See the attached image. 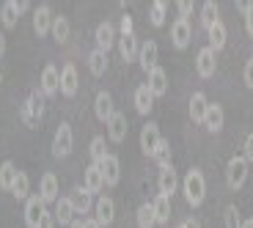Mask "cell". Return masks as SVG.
I'll use <instances>...</instances> for the list:
<instances>
[{
    "label": "cell",
    "instance_id": "cell-4",
    "mask_svg": "<svg viewBox=\"0 0 253 228\" xmlns=\"http://www.w3.org/2000/svg\"><path fill=\"white\" fill-rule=\"evenodd\" d=\"M72 146H75L72 127L66 124V121H61L58 129H55V138H52V154H55V157H66V154L72 152Z\"/></svg>",
    "mask_w": 253,
    "mask_h": 228
},
{
    "label": "cell",
    "instance_id": "cell-25",
    "mask_svg": "<svg viewBox=\"0 0 253 228\" xmlns=\"http://www.w3.org/2000/svg\"><path fill=\"white\" fill-rule=\"evenodd\" d=\"M207 33H209V50H215V52H220L223 47H226V25H223L220 19H217L215 25H209L207 28Z\"/></svg>",
    "mask_w": 253,
    "mask_h": 228
},
{
    "label": "cell",
    "instance_id": "cell-24",
    "mask_svg": "<svg viewBox=\"0 0 253 228\" xmlns=\"http://www.w3.org/2000/svg\"><path fill=\"white\" fill-rule=\"evenodd\" d=\"M207 108H209V99L201 94V91H196V94L190 96V118L196 121V124H204Z\"/></svg>",
    "mask_w": 253,
    "mask_h": 228
},
{
    "label": "cell",
    "instance_id": "cell-27",
    "mask_svg": "<svg viewBox=\"0 0 253 228\" xmlns=\"http://www.w3.org/2000/svg\"><path fill=\"white\" fill-rule=\"evenodd\" d=\"M55 223H61V226H72V220H75V209H72V203H69V198H58L55 201Z\"/></svg>",
    "mask_w": 253,
    "mask_h": 228
},
{
    "label": "cell",
    "instance_id": "cell-14",
    "mask_svg": "<svg viewBox=\"0 0 253 228\" xmlns=\"http://www.w3.org/2000/svg\"><path fill=\"white\" fill-rule=\"evenodd\" d=\"M223 124H226V115H223V105H217V102H209L207 115H204V127H207L209 132H220Z\"/></svg>",
    "mask_w": 253,
    "mask_h": 228
},
{
    "label": "cell",
    "instance_id": "cell-35",
    "mask_svg": "<svg viewBox=\"0 0 253 228\" xmlns=\"http://www.w3.org/2000/svg\"><path fill=\"white\" fill-rule=\"evenodd\" d=\"M0 19H3V28H14L19 22V11H17V3H14V0L3 3V8H0Z\"/></svg>",
    "mask_w": 253,
    "mask_h": 228
},
{
    "label": "cell",
    "instance_id": "cell-39",
    "mask_svg": "<svg viewBox=\"0 0 253 228\" xmlns=\"http://www.w3.org/2000/svg\"><path fill=\"white\" fill-rule=\"evenodd\" d=\"M88 154H91V159H94V165H99L102 159L108 157V146H105V138H94V140H91Z\"/></svg>",
    "mask_w": 253,
    "mask_h": 228
},
{
    "label": "cell",
    "instance_id": "cell-53",
    "mask_svg": "<svg viewBox=\"0 0 253 228\" xmlns=\"http://www.w3.org/2000/svg\"><path fill=\"white\" fill-rule=\"evenodd\" d=\"M0 85H3V72H0Z\"/></svg>",
    "mask_w": 253,
    "mask_h": 228
},
{
    "label": "cell",
    "instance_id": "cell-6",
    "mask_svg": "<svg viewBox=\"0 0 253 228\" xmlns=\"http://www.w3.org/2000/svg\"><path fill=\"white\" fill-rule=\"evenodd\" d=\"M160 127L154 124V121H149V124H143V129H140V152L146 154V157H152L154 149H157L160 143Z\"/></svg>",
    "mask_w": 253,
    "mask_h": 228
},
{
    "label": "cell",
    "instance_id": "cell-8",
    "mask_svg": "<svg viewBox=\"0 0 253 228\" xmlns=\"http://www.w3.org/2000/svg\"><path fill=\"white\" fill-rule=\"evenodd\" d=\"M44 212H47V203L42 201V195H31L25 201V223H28V228H36L39 226V220L44 217Z\"/></svg>",
    "mask_w": 253,
    "mask_h": 228
},
{
    "label": "cell",
    "instance_id": "cell-26",
    "mask_svg": "<svg viewBox=\"0 0 253 228\" xmlns=\"http://www.w3.org/2000/svg\"><path fill=\"white\" fill-rule=\"evenodd\" d=\"M69 203H72V209L80 212V215H85V212L91 209V192L85 190V187H75L69 195Z\"/></svg>",
    "mask_w": 253,
    "mask_h": 228
},
{
    "label": "cell",
    "instance_id": "cell-33",
    "mask_svg": "<svg viewBox=\"0 0 253 228\" xmlns=\"http://www.w3.org/2000/svg\"><path fill=\"white\" fill-rule=\"evenodd\" d=\"M14 179H17V165L14 162H0V187L11 192Z\"/></svg>",
    "mask_w": 253,
    "mask_h": 228
},
{
    "label": "cell",
    "instance_id": "cell-18",
    "mask_svg": "<svg viewBox=\"0 0 253 228\" xmlns=\"http://www.w3.org/2000/svg\"><path fill=\"white\" fill-rule=\"evenodd\" d=\"M94 113H96V118L105 121V124H108L110 115L116 113V110H113V96H110L108 91H99V94H96V99H94Z\"/></svg>",
    "mask_w": 253,
    "mask_h": 228
},
{
    "label": "cell",
    "instance_id": "cell-44",
    "mask_svg": "<svg viewBox=\"0 0 253 228\" xmlns=\"http://www.w3.org/2000/svg\"><path fill=\"white\" fill-rule=\"evenodd\" d=\"M242 14H245V31H248V36L253 38V3H248Z\"/></svg>",
    "mask_w": 253,
    "mask_h": 228
},
{
    "label": "cell",
    "instance_id": "cell-42",
    "mask_svg": "<svg viewBox=\"0 0 253 228\" xmlns=\"http://www.w3.org/2000/svg\"><path fill=\"white\" fill-rule=\"evenodd\" d=\"M242 80H245L248 88H253V58L245 61V69H242Z\"/></svg>",
    "mask_w": 253,
    "mask_h": 228
},
{
    "label": "cell",
    "instance_id": "cell-21",
    "mask_svg": "<svg viewBox=\"0 0 253 228\" xmlns=\"http://www.w3.org/2000/svg\"><path fill=\"white\" fill-rule=\"evenodd\" d=\"M108 138L113 143H121L126 138V115L124 113H113L108 121Z\"/></svg>",
    "mask_w": 253,
    "mask_h": 228
},
{
    "label": "cell",
    "instance_id": "cell-28",
    "mask_svg": "<svg viewBox=\"0 0 253 228\" xmlns=\"http://www.w3.org/2000/svg\"><path fill=\"white\" fill-rule=\"evenodd\" d=\"M116 44H119V52H121V58H124L126 64H129V61H135V58H138V52H140L135 36H121Z\"/></svg>",
    "mask_w": 253,
    "mask_h": 228
},
{
    "label": "cell",
    "instance_id": "cell-7",
    "mask_svg": "<svg viewBox=\"0 0 253 228\" xmlns=\"http://www.w3.org/2000/svg\"><path fill=\"white\" fill-rule=\"evenodd\" d=\"M99 171H102L105 184H108V187H116V184H119V179H121V162H119V157H116V154H108V157L99 162Z\"/></svg>",
    "mask_w": 253,
    "mask_h": 228
},
{
    "label": "cell",
    "instance_id": "cell-1",
    "mask_svg": "<svg viewBox=\"0 0 253 228\" xmlns=\"http://www.w3.org/2000/svg\"><path fill=\"white\" fill-rule=\"evenodd\" d=\"M182 190H184V198H187L190 206H201L204 198H207V179L198 168H190L187 176L182 182Z\"/></svg>",
    "mask_w": 253,
    "mask_h": 228
},
{
    "label": "cell",
    "instance_id": "cell-16",
    "mask_svg": "<svg viewBox=\"0 0 253 228\" xmlns=\"http://www.w3.org/2000/svg\"><path fill=\"white\" fill-rule=\"evenodd\" d=\"M113 44H116V28L110 22H99L96 25V50L108 52L113 50Z\"/></svg>",
    "mask_w": 253,
    "mask_h": 228
},
{
    "label": "cell",
    "instance_id": "cell-40",
    "mask_svg": "<svg viewBox=\"0 0 253 228\" xmlns=\"http://www.w3.org/2000/svg\"><path fill=\"white\" fill-rule=\"evenodd\" d=\"M223 226L226 228H242V220H240V212H237L234 203H228L226 212H223Z\"/></svg>",
    "mask_w": 253,
    "mask_h": 228
},
{
    "label": "cell",
    "instance_id": "cell-22",
    "mask_svg": "<svg viewBox=\"0 0 253 228\" xmlns=\"http://www.w3.org/2000/svg\"><path fill=\"white\" fill-rule=\"evenodd\" d=\"M154 108V94L149 91V85H138L135 88V110L140 115H149Z\"/></svg>",
    "mask_w": 253,
    "mask_h": 228
},
{
    "label": "cell",
    "instance_id": "cell-15",
    "mask_svg": "<svg viewBox=\"0 0 253 228\" xmlns=\"http://www.w3.org/2000/svg\"><path fill=\"white\" fill-rule=\"evenodd\" d=\"M58 91H61V72L55 66H44V72H42V94L55 96Z\"/></svg>",
    "mask_w": 253,
    "mask_h": 228
},
{
    "label": "cell",
    "instance_id": "cell-41",
    "mask_svg": "<svg viewBox=\"0 0 253 228\" xmlns=\"http://www.w3.org/2000/svg\"><path fill=\"white\" fill-rule=\"evenodd\" d=\"M119 31H121V36H135V33H132V17H129V14H124V17H121Z\"/></svg>",
    "mask_w": 253,
    "mask_h": 228
},
{
    "label": "cell",
    "instance_id": "cell-34",
    "mask_svg": "<svg viewBox=\"0 0 253 228\" xmlns=\"http://www.w3.org/2000/svg\"><path fill=\"white\" fill-rule=\"evenodd\" d=\"M157 217H154V206L152 203H140L138 206V228H154Z\"/></svg>",
    "mask_w": 253,
    "mask_h": 228
},
{
    "label": "cell",
    "instance_id": "cell-31",
    "mask_svg": "<svg viewBox=\"0 0 253 228\" xmlns=\"http://www.w3.org/2000/svg\"><path fill=\"white\" fill-rule=\"evenodd\" d=\"M11 195L14 198H31V179H28V173H22V171H17V179H14V187H11Z\"/></svg>",
    "mask_w": 253,
    "mask_h": 228
},
{
    "label": "cell",
    "instance_id": "cell-10",
    "mask_svg": "<svg viewBox=\"0 0 253 228\" xmlns=\"http://www.w3.org/2000/svg\"><path fill=\"white\" fill-rule=\"evenodd\" d=\"M157 184H160V195H165V198H171L173 192H176L179 176H176V171H173V165H165V168H160Z\"/></svg>",
    "mask_w": 253,
    "mask_h": 228
},
{
    "label": "cell",
    "instance_id": "cell-19",
    "mask_svg": "<svg viewBox=\"0 0 253 228\" xmlns=\"http://www.w3.org/2000/svg\"><path fill=\"white\" fill-rule=\"evenodd\" d=\"M83 187L94 195V192H99L102 187H105V179H102V171H99V165L91 162L88 168H85V173H83Z\"/></svg>",
    "mask_w": 253,
    "mask_h": 228
},
{
    "label": "cell",
    "instance_id": "cell-2",
    "mask_svg": "<svg viewBox=\"0 0 253 228\" xmlns=\"http://www.w3.org/2000/svg\"><path fill=\"white\" fill-rule=\"evenodd\" d=\"M42 118H44V94H42V88H36L28 94L25 105H22V121L28 127H36Z\"/></svg>",
    "mask_w": 253,
    "mask_h": 228
},
{
    "label": "cell",
    "instance_id": "cell-17",
    "mask_svg": "<svg viewBox=\"0 0 253 228\" xmlns=\"http://www.w3.org/2000/svg\"><path fill=\"white\" fill-rule=\"evenodd\" d=\"M196 72L204 77V80L215 75V50H209V47L198 50V58H196Z\"/></svg>",
    "mask_w": 253,
    "mask_h": 228
},
{
    "label": "cell",
    "instance_id": "cell-29",
    "mask_svg": "<svg viewBox=\"0 0 253 228\" xmlns=\"http://www.w3.org/2000/svg\"><path fill=\"white\" fill-rule=\"evenodd\" d=\"M50 33H52V38H55L58 44H63V41L69 38V33H72V28H69V19L63 17V14H58V17L52 19V28H50Z\"/></svg>",
    "mask_w": 253,
    "mask_h": 228
},
{
    "label": "cell",
    "instance_id": "cell-51",
    "mask_svg": "<svg viewBox=\"0 0 253 228\" xmlns=\"http://www.w3.org/2000/svg\"><path fill=\"white\" fill-rule=\"evenodd\" d=\"M69 228H85V226H83V217H80V220H72Z\"/></svg>",
    "mask_w": 253,
    "mask_h": 228
},
{
    "label": "cell",
    "instance_id": "cell-11",
    "mask_svg": "<svg viewBox=\"0 0 253 228\" xmlns=\"http://www.w3.org/2000/svg\"><path fill=\"white\" fill-rule=\"evenodd\" d=\"M157 58H160V50H157V41H154V38H149V41H143V44H140L138 61H140V66H143L146 72L157 69Z\"/></svg>",
    "mask_w": 253,
    "mask_h": 228
},
{
    "label": "cell",
    "instance_id": "cell-9",
    "mask_svg": "<svg viewBox=\"0 0 253 228\" xmlns=\"http://www.w3.org/2000/svg\"><path fill=\"white\" fill-rule=\"evenodd\" d=\"M39 195L44 203H55L58 195H61V184H58V176L55 173H44L42 182H39Z\"/></svg>",
    "mask_w": 253,
    "mask_h": 228
},
{
    "label": "cell",
    "instance_id": "cell-49",
    "mask_svg": "<svg viewBox=\"0 0 253 228\" xmlns=\"http://www.w3.org/2000/svg\"><path fill=\"white\" fill-rule=\"evenodd\" d=\"M14 3H17V0H14ZM28 8H31V3H25V0H19V3H17V11L19 14H25Z\"/></svg>",
    "mask_w": 253,
    "mask_h": 228
},
{
    "label": "cell",
    "instance_id": "cell-43",
    "mask_svg": "<svg viewBox=\"0 0 253 228\" xmlns=\"http://www.w3.org/2000/svg\"><path fill=\"white\" fill-rule=\"evenodd\" d=\"M176 11H179V19H187L190 14H193V3H190V0H179Z\"/></svg>",
    "mask_w": 253,
    "mask_h": 228
},
{
    "label": "cell",
    "instance_id": "cell-23",
    "mask_svg": "<svg viewBox=\"0 0 253 228\" xmlns=\"http://www.w3.org/2000/svg\"><path fill=\"white\" fill-rule=\"evenodd\" d=\"M146 85H149V91L154 94V99L168 91V75H165L163 66H157L154 72H149V82H146Z\"/></svg>",
    "mask_w": 253,
    "mask_h": 228
},
{
    "label": "cell",
    "instance_id": "cell-48",
    "mask_svg": "<svg viewBox=\"0 0 253 228\" xmlns=\"http://www.w3.org/2000/svg\"><path fill=\"white\" fill-rule=\"evenodd\" d=\"M83 226H85V228H102L99 223H96V217H85V220H83Z\"/></svg>",
    "mask_w": 253,
    "mask_h": 228
},
{
    "label": "cell",
    "instance_id": "cell-32",
    "mask_svg": "<svg viewBox=\"0 0 253 228\" xmlns=\"http://www.w3.org/2000/svg\"><path fill=\"white\" fill-rule=\"evenodd\" d=\"M152 206H154V217H157V226H165V223L171 220V198L157 195V201H154Z\"/></svg>",
    "mask_w": 253,
    "mask_h": 228
},
{
    "label": "cell",
    "instance_id": "cell-12",
    "mask_svg": "<svg viewBox=\"0 0 253 228\" xmlns=\"http://www.w3.org/2000/svg\"><path fill=\"white\" fill-rule=\"evenodd\" d=\"M77 88H80V77H77L75 64H66L61 69V94L63 96H75Z\"/></svg>",
    "mask_w": 253,
    "mask_h": 228
},
{
    "label": "cell",
    "instance_id": "cell-30",
    "mask_svg": "<svg viewBox=\"0 0 253 228\" xmlns=\"http://www.w3.org/2000/svg\"><path fill=\"white\" fill-rule=\"evenodd\" d=\"M88 69L94 77H102L105 72H108V52H102V50H94L88 55Z\"/></svg>",
    "mask_w": 253,
    "mask_h": 228
},
{
    "label": "cell",
    "instance_id": "cell-52",
    "mask_svg": "<svg viewBox=\"0 0 253 228\" xmlns=\"http://www.w3.org/2000/svg\"><path fill=\"white\" fill-rule=\"evenodd\" d=\"M242 228H253V220H245V223H242Z\"/></svg>",
    "mask_w": 253,
    "mask_h": 228
},
{
    "label": "cell",
    "instance_id": "cell-46",
    "mask_svg": "<svg viewBox=\"0 0 253 228\" xmlns=\"http://www.w3.org/2000/svg\"><path fill=\"white\" fill-rule=\"evenodd\" d=\"M36 228H55V215H52V212H44V217L39 220Z\"/></svg>",
    "mask_w": 253,
    "mask_h": 228
},
{
    "label": "cell",
    "instance_id": "cell-5",
    "mask_svg": "<svg viewBox=\"0 0 253 228\" xmlns=\"http://www.w3.org/2000/svg\"><path fill=\"white\" fill-rule=\"evenodd\" d=\"M171 41L176 50H184V47L193 41V25H190V19H176L171 25Z\"/></svg>",
    "mask_w": 253,
    "mask_h": 228
},
{
    "label": "cell",
    "instance_id": "cell-36",
    "mask_svg": "<svg viewBox=\"0 0 253 228\" xmlns=\"http://www.w3.org/2000/svg\"><path fill=\"white\" fill-rule=\"evenodd\" d=\"M217 14H220V6H217L215 0L204 3V6H201V22H204V28L215 25V22H217Z\"/></svg>",
    "mask_w": 253,
    "mask_h": 228
},
{
    "label": "cell",
    "instance_id": "cell-3",
    "mask_svg": "<svg viewBox=\"0 0 253 228\" xmlns=\"http://www.w3.org/2000/svg\"><path fill=\"white\" fill-rule=\"evenodd\" d=\"M245 179H248V159L242 157H231L228 159V165H226V182H228V187L231 190H240L242 184H245Z\"/></svg>",
    "mask_w": 253,
    "mask_h": 228
},
{
    "label": "cell",
    "instance_id": "cell-50",
    "mask_svg": "<svg viewBox=\"0 0 253 228\" xmlns=\"http://www.w3.org/2000/svg\"><path fill=\"white\" fill-rule=\"evenodd\" d=\"M3 52H6V33L0 31V58H3Z\"/></svg>",
    "mask_w": 253,
    "mask_h": 228
},
{
    "label": "cell",
    "instance_id": "cell-47",
    "mask_svg": "<svg viewBox=\"0 0 253 228\" xmlns=\"http://www.w3.org/2000/svg\"><path fill=\"white\" fill-rule=\"evenodd\" d=\"M179 228H201V226H198V220H196V217H187V220H184Z\"/></svg>",
    "mask_w": 253,
    "mask_h": 228
},
{
    "label": "cell",
    "instance_id": "cell-38",
    "mask_svg": "<svg viewBox=\"0 0 253 228\" xmlns=\"http://www.w3.org/2000/svg\"><path fill=\"white\" fill-rule=\"evenodd\" d=\"M154 159H157V165L160 168H165V165H171V143H168V140H160L157 143V149H154V154H152Z\"/></svg>",
    "mask_w": 253,
    "mask_h": 228
},
{
    "label": "cell",
    "instance_id": "cell-37",
    "mask_svg": "<svg viewBox=\"0 0 253 228\" xmlns=\"http://www.w3.org/2000/svg\"><path fill=\"white\" fill-rule=\"evenodd\" d=\"M165 11H168V3L165 0H154L152 8H149V19H152V25L160 28L165 22Z\"/></svg>",
    "mask_w": 253,
    "mask_h": 228
},
{
    "label": "cell",
    "instance_id": "cell-13",
    "mask_svg": "<svg viewBox=\"0 0 253 228\" xmlns=\"http://www.w3.org/2000/svg\"><path fill=\"white\" fill-rule=\"evenodd\" d=\"M52 11H50V6H39V8H33V31H36V36H47L50 33V28H52Z\"/></svg>",
    "mask_w": 253,
    "mask_h": 228
},
{
    "label": "cell",
    "instance_id": "cell-45",
    "mask_svg": "<svg viewBox=\"0 0 253 228\" xmlns=\"http://www.w3.org/2000/svg\"><path fill=\"white\" fill-rule=\"evenodd\" d=\"M242 152H245V154H242V157L248 159V165H251V162H253V132H251V135H248V138H245V146H242Z\"/></svg>",
    "mask_w": 253,
    "mask_h": 228
},
{
    "label": "cell",
    "instance_id": "cell-20",
    "mask_svg": "<svg viewBox=\"0 0 253 228\" xmlns=\"http://www.w3.org/2000/svg\"><path fill=\"white\" fill-rule=\"evenodd\" d=\"M113 220H116V203H113V198L102 195L99 201H96V223H99V226H110Z\"/></svg>",
    "mask_w": 253,
    "mask_h": 228
}]
</instances>
